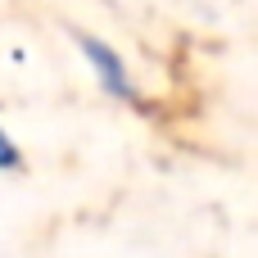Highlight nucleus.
<instances>
[{
	"mask_svg": "<svg viewBox=\"0 0 258 258\" xmlns=\"http://www.w3.org/2000/svg\"><path fill=\"white\" fill-rule=\"evenodd\" d=\"M82 50H86V59H91V68L100 73V86H104L109 95H118V100H132V95H136V91H132V77H127V68H122V59H118L104 41L82 36Z\"/></svg>",
	"mask_w": 258,
	"mask_h": 258,
	"instance_id": "obj_1",
	"label": "nucleus"
},
{
	"mask_svg": "<svg viewBox=\"0 0 258 258\" xmlns=\"http://www.w3.org/2000/svg\"><path fill=\"white\" fill-rule=\"evenodd\" d=\"M18 163H23V154H18V145H14V141H9V136L0 132V168H18Z\"/></svg>",
	"mask_w": 258,
	"mask_h": 258,
	"instance_id": "obj_2",
	"label": "nucleus"
}]
</instances>
